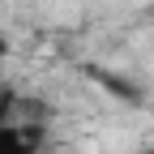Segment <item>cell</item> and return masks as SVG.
<instances>
[{"label":"cell","instance_id":"6da1fadb","mask_svg":"<svg viewBox=\"0 0 154 154\" xmlns=\"http://www.w3.org/2000/svg\"><path fill=\"white\" fill-rule=\"evenodd\" d=\"M0 60H5V43H0Z\"/></svg>","mask_w":154,"mask_h":154}]
</instances>
